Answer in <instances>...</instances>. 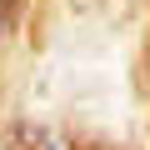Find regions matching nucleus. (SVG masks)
I'll list each match as a JSON object with an SVG mask.
<instances>
[{"mask_svg":"<svg viewBox=\"0 0 150 150\" xmlns=\"http://www.w3.org/2000/svg\"><path fill=\"white\" fill-rule=\"evenodd\" d=\"M75 150H100V145H75Z\"/></svg>","mask_w":150,"mask_h":150,"instance_id":"3","label":"nucleus"},{"mask_svg":"<svg viewBox=\"0 0 150 150\" xmlns=\"http://www.w3.org/2000/svg\"><path fill=\"white\" fill-rule=\"evenodd\" d=\"M0 150H55V140H50L40 125L15 120V125H5V135H0Z\"/></svg>","mask_w":150,"mask_h":150,"instance_id":"1","label":"nucleus"},{"mask_svg":"<svg viewBox=\"0 0 150 150\" xmlns=\"http://www.w3.org/2000/svg\"><path fill=\"white\" fill-rule=\"evenodd\" d=\"M15 10H20V0H0V35L10 30V20H15Z\"/></svg>","mask_w":150,"mask_h":150,"instance_id":"2","label":"nucleus"}]
</instances>
